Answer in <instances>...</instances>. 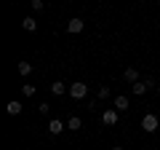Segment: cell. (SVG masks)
<instances>
[{"label":"cell","mask_w":160,"mask_h":150,"mask_svg":"<svg viewBox=\"0 0 160 150\" xmlns=\"http://www.w3.org/2000/svg\"><path fill=\"white\" fill-rule=\"evenodd\" d=\"M64 91H69L67 83H62V81H53V83H51V94H53V97H62Z\"/></svg>","instance_id":"ba28073f"},{"label":"cell","mask_w":160,"mask_h":150,"mask_svg":"<svg viewBox=\"0 0 160 150\" xmlns=\"http://www.w3.org/2000/svg\"><path fill=\"white\" fill-rule=\"evenodd\" d=\"M22 104H19V102H8L6 104V113H8V115H19V113H22Z\"/></svg>","instance_id":"30bf717a"},{"label":"cell","mask_w":160,"mask_h":150,"mask_svg":"<svg viewBox=\"0 0 160 150\" xmlns=\"http://www.w3.org/2000/svg\"><path fill=\"white\" fill-rule=\"evenodd\" d=\"M158 94H160V86H158Z\"/></svg>","instance_id":"d6986e66"},{"label":"cell","mask_w":160,"mask_h":150,"mask_svg":"<svg viewBox=\"0 0 160 150\" xmlns=\"http://www.w3.org/2000/svg\"><path fill=\"white\" fill-rule=\"evenodd\" d=\"M19 72H22L24 78H27V75L32 72V64H29V62H19Z\"/></svg>","instance_id":"4fadbf2b"},{"label":"cell","mask_w":160,"mask_h":150,"mask_svg":"<svg viewBox=\"0 0 160 150\" xmlns=\"http://www.w3.org/2000/svg\"><path fill=\"white\" fill-rule=\"evenodd\" d=\"M102 123H104V126H115V123H118V110H104V113H102Z\"/></svg>","instance_id":"277c9868"},{"label":"cell","mask_w":160,"mask_h":150,"mask_svg":"<svg viewBox=\"0 0 160 150\" xmlns=\"http://www.w3.org/2000/svg\"><path fill=\"white\" fill-rule=\"evenodd\" d=\"M109 94H112V91H109V88H107V86H99V99H107V97H109Z\"/></svg>","instance_id":"9a60e30c"},{"label":"cell","mask_w":160,"mask_h":150,"mask_svg":"<svg viewBox=\"0 0 160 150\" xmlns=\"http://www.w3.org/2000/svg\"><path fill=\"white\" fill-rule=\"evenodd\" d=\"M48 131H51V134H62L64 131V123L59 121V118H53V121H48Z\"/></svg>","instance_id":"9c48e42d"},{"label":"cell","mask_w":160,"mask_h":150,"mask_svg":"<svg viewBox=\"0 0 160 150\" xmlns=\"http://www.w3.org/2000/svg\"><path fill=\"white\" fill-rule=\"evenodd\" d=\"M22 94H24V97H35V86H32V83H24V86H22Z\"/></svg>","instance_id":"5bb4252c"},{"label":"cell","mask_w":160,"mask_h":150,"mask_svg":"<svg viewBox=\"0 0 160 150\" xmlns=\"http://www.w3.org/2000/svg\"><path fill=\"white\" fill-rule=\"evenodd\" d=\"M86 94H88V86H86L83 81H78V83L69 86V97H72V99H83Z\"/></svg>","instance_id":"3957f363"},{"label":"cell","mask_w":160,"mask_h":150,"mask_svg":"<svg viewBox=\"0 0 160 150\" xmlns=\"http://www.w3.org/2000/svg\"><path fill=\"white\" fill-rule=\"evenodd\" d=\"M83 27H86V22H80V19H69L67 22V32H72V35L83 32Z\"/></svg>","instance_id":"5b68a950"},{"label":"cell","mask_w":160,"mask_h":150,"mask_svg":"<svg viewBox=\"0 0 160 150\" xmlns=\"http://www.w3.org/2000/svg\"><path fill=\"white\" fill-rule=\"evenodd\" d=\"M22 24H24V29H27V32H35V29H38V22H35L32 16H27V19H22Z\"/></svg>","instance_id":"7c38bea8"},{"label":"cell","mask_w":160,"mask_h":150,"mask_svg":"<svg viewBox=\"0 0 160 150\" xmlns=\"http://www.w3.org/2000/svg\"><path fill=\"white\" fill-rule=\"evenodd\" d=\"M123 81H128V83H139V70H136V67L123 70Z\"/></svg>","instance_id":"52a82bcc"},{"label":"cell","mask_w":160,"mask_h":150,"mask_svg":"<svg viewBox=\"0 0 160 150\" xmlns=\"http://www.w3.org/2000/svg\"><path fill=\"white\" fill-rule=\"evenodd\" d=\"M112 150H123V147H120V145H115V147H112Z\"/></svg>","instance_id":"ac0fdd59"},{"label":"cell","mask_w":160,"mask_h":150,"mask_svg":"<svg viewBox=\"0 0 160 150\" xmlns=\"http://www.w3.org/2000/svg\"><path fill=\"white\" fill-rule=\"evenodd\" d=\"M38 110H40V115H48V110H51V104H48V102H43V104H40Z\"/></svg>","instance_id":"e0dca14e"},{"label":"cell","mask_w":160,"mask_h":150,"mask_svg":"<svg viewBox=\"0 0 160 150\" xmlns=\"http://www.w3.org/2000/svg\"><path fill=\"white\" fill-rule=\"evenodd\" d=\"M67 129H72V131H80V129H83V121H80L78 115H72V118L67 121Z\"/></svg>","instance_id":"8fae6325"},{"label":"cell","mask_w":160,"mask_h":150,"mask_svg":"<svg viewBox=\"0 0 160 150\" xmlns=\"http://www.w3.org/2000/svg\"><path fill=\"white\" fill-rule=\"evenodd\" d=\"M43 6H46L43 0H32V11H43Z\"/></svg>","instance_id":"2e32d148"},{"label":"cell","mask_w":160,"mask_h":150,"mask_svg":"<svg viewBox=\"0 0 160 150\" xmlns=\"http://www.w3.org/2000/svg\"><path fill=\"white\" fill-rule=\"evenodd\" d=\"M112 102H115V110H118V113H126V110H128V97H126V94L115 97Z\"/></svg>","instance_id":"8992f818"},{"label":"cell","mask_w":160,"mask_h":150,"mask_svg":"<svg viewBox=\"0 0 160 150\" xmlns=\"http://www.w3.org/2000/svg\"><path fill=\"white\" fill-rule=\"evenodd\" d=\"M152 86H155V81H152V78H144V81L133 83V86H131V91L136 94V97H142V94H147V91H149Z\"/></svg>","instance_id":"7a4b0ae2"},{"label":"cell","mask_w":160,"mask_h":150,"mask_svg":"<svg viewBox=\"0 0 160 150\" xmlns=\"http://www.w3.org/2000/svg\"><path fill=\"white\" fill-rule=\"evenodd\" d=\"M158 126H160V121H158V115H155V113H147V115L142 118V129H144L147 134L158 131Z\"/></svg>","instance_id":"6da1fadb"}]
</instances>
